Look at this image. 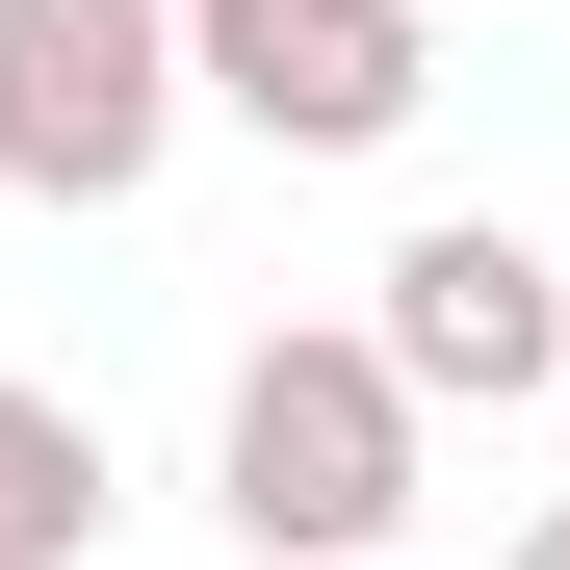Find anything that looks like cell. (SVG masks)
<instances>
[{
	"instance_id": "6da1fadb",
	"label": "cell",
	"mask_w": 570,
	"mask_h": 570,
	"mask_svg": "<svg viewBox=\"0 0 570 570\" xmlns=\"http://www.w3.org/2000/svg\"><path fill=\"white\" fill-rule=\"evenodd\" d=\"M415 390L363 363V312H312V337H259L234 363V415H208V493H234V544L259 570H390V519H415Z\"/></svg>"
},
{
	"instance_id": "7a4b0ae2",
	"label": "cell",
	"mask_w": 570,
	"mask_h": 570,
	"mask_svg": "<svg viewBox=\"0 0 570 570\" xmlns=\"http://www.w3.org/2000/svg\"><path fill=\"white\" fill-rule=\"evenodd\" d=\"M415 105H441V0H181V130L390 156Z\"/></svg>"
},
{
	"instance_id": "3957f363",
	"label": "cell",
	"mask_w": 570,
	"mask_h": 570,
	"mask_svg": "<svg viewBox=\"0 0 570 570\" xmlns=\"http://www.w3.org/2000/svg\"><path fill=\"white\" fill-rule=\"evenodd\" d=\"M156 156H181V0H0V181L130 208Z\"/></svg>"
},
{
	"instance_id": "277c9868",
	"label": "cell",
	"mask_w": 570,
	"mask_h": 570,
	"mask_svg": "<svg viewBox=\"0 0 570 570\" xmlns=\"http://www.w3.org/2000/svg\"><path fill=\"white\" fill-rule=\"evenodd\" d=\"M363 363H390L415 415H519V390H570V259H544V234H493V208H441V234H390Z\"/></svg>"
},
{
	"instance_id": "5b68a950",
	"label": "cell",
	"mask_w": 570,
	"mask_h": 570,
	"mask_svg": "<svg viewBox=\"0 0 570 570\" xmlns=\"http://www.w3.org/2000/svg\"><path fill=\"white\" fill-rule=\"evenodd\" d=\"M78 544H105V415L0 363V570H78Z\"/></svg>"
},
{
	"instance_id": "8992f818",
	"label": "cell",
	"mask_w": 570,
	"mask_h": 570,
	"mask_svg": "<svg viewBox=\"0 0 570 570\" xmlns=\"http://www.w3.org/2000/svg\"><path fill=\"white\" fill-rule=\"evenodd\" d=\"M493 570H570V493H544V519H519V544H493Z\"/></svg>"
}]
</instances>
